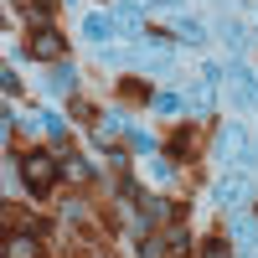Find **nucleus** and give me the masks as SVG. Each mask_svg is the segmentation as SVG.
I'll list each match as a JSON object with an SVG mask.
<instances>
[{
	"mask_svg": "<svg viewBox=\"0 0 258 258\" xmlns=\"http://www.w3.org/2000/svg\"><path fill=\"white\" fill-rule=\"evenodd\" d=\"M222 78L232 83V103H243V109H258V78L243 68V62H227Z\"/></svg>",
	"mask_w": 258,
	"mask_h": 258,
	"instance_id": "3",
	"label": "nucleus"
},
{
	"mask_svg": "<svg viewBox=\"0 0 258 258\" xmlns=\"http://www.w3.org/2000/svg\"><path fill=\"white\" fill-rule=\"evenodd\" d=\"M217 160L253 165V135H248V124H222L217 129Z\"/></svg>",
	"mask_w": 258,
	"mask_h": 258,
	"instance_id": "1",
	"label": "nucleus"
},
{
	"mask_svg": "<svg viewBox=\"0 0 258 258\" xmlns=\"http://www.w3.org/2000/svg\"><path fill=\"white\" fill-rule=\"evenodd\" d=\"M129 62H135L140 73H165V68H170V36H150Z\"/></svg>",
	"mask_w": 258,
	"mask_h": 258,
	"instance_id": "5",
	"label": "nucleus"
},
{
	"mask_svg": "<svg viewBox=\"0 0 258 258\" xmlns=\"http://www.w3.org/2000/svg\"><path fill=\"white\" fill-rule=\"evenodd\" d=\"M186 103H191V109H197V114H202V109H212V88H207V78H202V83H191Z\"/></svg>",
	"mask_w": 258,
	"mask_h": 258,
	"instance_id": "16",
	"label": "nucleus"
},
{
	"mask_svg": "<svg viewBox=\"0 0 258 258\" xmlns=\"http://www.w3.org/2000/svg\"><path fill=\"white\" fill-rule=\"evenodd\" d=\"M222 41H227L232 52H248V31L238 26V21H222Z\"/></svg>",
	"mask_w": 258,
	"mask_h": 258,
	"instance_id": "14",
	"label": "nucleus"
},
{
	"mask_svg": "<svg viewBox=\"0 0 258 258\" xmlns=\"http://www.w3.org/2000/svg\"><path fill=\"white\" fill-rule=\"evenodd\" d=\"M73 83H78V68H73V62H52V73H47V93H73Z\"/></svg>",
	"mask_w": 258,
	"mask_h": 258,
	"instance_id": "8",
	"label": "nucleus"
},
{
	"mask_svg": "<svg viewBox=\"0 0 258 258\" xmlns=\"http://www.w3.org/2000/svg\"><path fill=\"white\" fill-rule=\"evenodd\" d=\"M170 155H181V160H186V155H197V129H186V124H181L176 135H170Z\"/></svg>",
	"mask_w": 258,
	"mask_h": 258,
	"instance_id": "13",
	"label": "nucleus"
},
{
	"mask_svg": "<svg viewBox=\"0 0 258 258\" xmlns=\"http://www.w3.org/2000/svg\"><path fill=\"white\" fill-rule=\"evenodd\" d=\"M176 41L202 47V41H207V26H202V21H191V16H176Z\"/></svg>",
	"mask_w": 258,
	"mask_h": 258,
	"instance_id": "11",
	"label": "nucleus"
},
{
	"mask_svg": "<svg viewBox=\"0 0 258 258\" xmlns=\"http://www.w3.org/2000/svg\"><path fill=\"white\" fill-rule=\"evenodd\" d=\"M26 11H31V21H36V26H47V16H52V0H31Z\"/></svg>",
	"mask_w": 258,
	"mask_h": 258,
	"instance_id": "21",
	"label": "nucleus"
},
{
	"mask_svg": "<svg viewBox=\"0 0 258 258\" xmlns=\"http://www.w3.org/2000/svg\"><path fill=\"white\" fill-rule=\"evenodd\" d=\"M160 6H181V0H160Z\"/></svg>",
	"mask_w": 258,
	"mask_h": 258,
	"instance_id": "24",
	"label": "nucleus"
},
{
	"mask_svg": "<svg viewBox=\"0 0 258 258\" xmlns=\"http://www.w3.org/2000/svg\"><path fill=\"white\" fill-rule=\"evenodd\" d=\"M232 238L253 253V248H258V217H248V212H232Z\"/></svg>",
	"mask_w": 258,
	"mask_h": 258,
	"instance_id": "9",
	"label": "nucleus"
},
{
	"mask_svg": "<svg viewBox=\"0 0 258 258\" xmlns=\"http://www.w3.org/2000/svg\"><path fill=\"white\" fill-rule=\"evenodd\" d=\"M129 145H135L140 155H155V135H150V129H129Z\"/></svg>",
	"mask_w": 258,
	"mask_h": 258,
	"instance_id": "18",
	"label": "nucleus"
},
{
	"mask_svg": "<svg viewBox=\"0 0 258 258\" xmlns=\"http://www.w3.org/2000/svg\"><path fill=\"white\" fill-rule=\"evenodd\" d=\"M150 176H155V181L165 186V181H176V165H170L165 155H155V160H150Z\"/></svg>",
	"mask_w": 258,
	"mask_h": 258,
	"instance_id": "19",
	"label": "nucleus"
},
{
	"mask_svg": "<svg viewBox=\"0 0 258 258\" xmlns=\"http://www.w3.org/2000/svg\"><path fill=\"white\" fill-rule=\"evenodd\" d=\"M155 114H181V93H155Z\"/></svg>",
	"mask_w": 258,
	"mask_h": 258,
	"instance_id": "20",
	"label": "nucleus"
},
{
	"mask_svg": "<svg viewBox=\"0 0 258 258\" xmlns=\"http://www.w3.org/2000/svg\"><path fill=\"white\" fill-rule=\"evenodd\" d=\"M21 170H26L31 197H47V191H52V181H57V165H52V155H41V150H31V155L21 160Z\"/></svg>",
	"mask_w": 258,
	"mask_h": 258,
	"instance_id": "2",
	"label": "nucleus"
},
{
	"mask_svg": "<svg viewBox=\"0 0 258 258\" xmlns=\"http://www.w3.org/2000/svg\"><path fill=\"white\" fill-rule=\"evenodd\" d=\"M212 197H217V207L238 212V207H248V202H253V181H248V176H222L217 186H212Z\"/></svg>",
	"mask_w": 258,
	"mask_h": 258,
	"instance_id": "4",
	"label": "nucleus"
},
{
	"mask_svg": "<svg viewBox=\"0 0 258 258\" xmlns=\"http://www.w3.org/2000/svg\"><path fill=\"white\" fill-rule=\"evenodd\" d=\"M114 26H119V31H129V36H135V31L145 26V0H124V6L114 11Z\"/></svg>",
	"mask_w": 258,
	"mask_h": 258,
	"instance_id": "7",
	"label": "nucleus"
},
{
	"mask_svg": "<svg viewBox=\"0 0 258 258\" xmlns=\"http://www.w3.org/2000/svg\"><path fill=\"white\" fill-rule=\"evenodd\" d=\"M98 124H103V129H93V135H98V140H114V135H119V129H129V124H124V114H119V109H109V114H103V119H98Z\"/></svg>",
	"mask_w": 258,
	"mask_h": 258,
	"instance_id": "15",
	"label": "nucleus"
},
{
	"mask_svg": "<svg viewBox=\"0 0 258 258\" xmlns=\"http://www.w3.org/2000/svg\"><path fill=\"white\" fill-rule=\"evenodd\" d=\"M6 258H41V243L31 232H11L6 238Z\"/></svg>",
	"mask_w": 258,
	"mask_h": 258,
	"instance_id": "10",
	"label": "nucleus"
},
{
	"mask_svg": "<svg viewBox=\"0 0 258 258\" xmlns=\"http://www.w3.org/2000/svg\"><path fill=\"white\" fill-rule=\"evenodd\" d=\"M26 52H31V57H41V62H62L68 41H62V31H52V26H36V31H31V41H26Z\"/></svg>",
	"mask_w": 258,
	"mask_h": 258,
	"instance_id": "6",
	"label": "nucleus"
},
{
	"mask_svg": "<svg viewBox=\"0 0 258 258\" xmlns=\"http://www.w3.org/2000/svg\"><path fill=\"white\" fill-rule=\"evenodd\" d=\"M36 124H41V129H47V135H52L57 145H62V140H68V119H57V114H41Z\"/></svg>",
	"mask_w": 258,
	"mask_h": 258,
	"instance_id": "17",
	"label": "nucleus"
},
{
	"mask_svg": "<svg viewBox=\"0 0 258 258\" xmlns=\"http://www.w3.org/2000/svg\"><path fill=\"white\" fill-rule=\"evenodd\" d=\"M140 258H165V243H160V238H145V243H140Z\"/></svg>",
	"mask_w": 258,
	"mask_h": 258,
	"instance_id": "22",
	"label": "nucleus"
},
{
	"mask_svg": "<svg viewBox=\"0 0 258 258\" xmlns=\"http://www.w3.org/2000/svg\"><path fill=\"white\" fill-rule=\"evenodd\" d=\"M207 258H232V248H227L222 238H212V243H207Z\"/></svg>",
	"mask_w": 258,
	"mask_h": 258,
	"instance_id": "23",
	"label": "nucleus"
},
{
	"mask_svg": "<svg viewBox=\"0 0 258 258\" xmlns=\"http://www.w3.org/2000/svg\"><path fill=\"white\" fill-rule=\"evenodd\" d=\"M109 31H114V21H109V16H88V21H83V36L93 41V52L109 41Z\"/></svg>",
	"mask_w": 258,
	"mask_h": 258,
	"instance_id": "12",
	"label": "nucleus"
}]
</instances>
